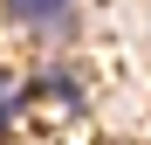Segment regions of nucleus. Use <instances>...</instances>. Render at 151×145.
Returning a JSON list of instances; mask_svg holds the SVG:
<instances>
[{
  "instance_id": "f257e3e1",
  "label": "nucleus",
  "mask_w": 151,
  "mask_h": 145,
  "mask_svg": "<svg viewBox=\"0 0 151 145\" xmlns=\"http://www.w3.org/2000/svg\"><path fill=\"white\" fill-rule=\"evenodd\" d=\"M0 14L28 42H48V48L76 42V0H0Z\"/></svg>"
},
{
  "instance_id": "f03ea898",
  "label": "nucleus",
  "mask_w": 151,
  "mask_h": 145,
  "mask_svg": "<svg viewBox=\"0 0 151 145\" xmlns=\"http://www.w3.org/2000/svg\"><path fill=\"white\" fill-rule=\"evenodd\" d=\"M21 111H28V76H7L0 69V138L21 125Z\"/></svg>"
}]
</instances>
